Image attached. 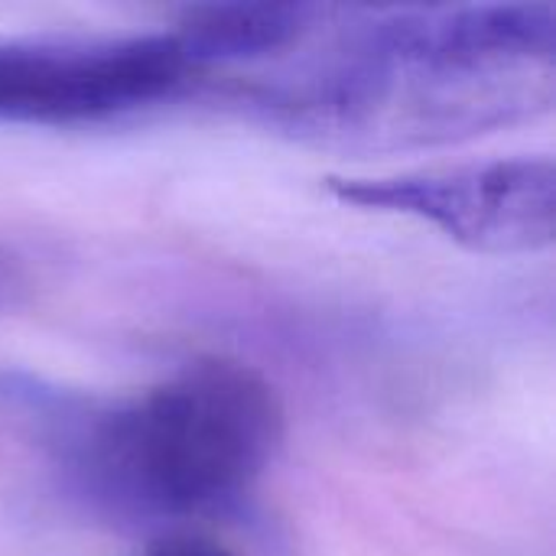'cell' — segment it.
<instances>
[{
	"label": "cell",
	"mask_w": 556,
	"mask_h": 556,
	"mask_svg": "<svg viewBox=\"0 0 556 556\" xmlns=\"http://www.w3.org/2000/svg\"><path fill=\"white\" fill-rule=\"evenodd\" d=\"M554 62L551 3L384 10L352 23L313 75L261 101L319 143H433L551 108Z\"/></svg>",
	"instance_id": "6da1fadb"
},
{
	"label": "cell",
	"mask_w": 556,
	"mask_h": 556,
	"mask_svg": "<svg viewBox=\"0 0 556 556\" xmlns=\"http://www.w3.org/2000/svg\"><path fill=\"white\" fill-rule=\"evenodd\" d=\"M46 424L72 479L121 515L189 518L244 495L283 440L270 381L228 358L189 362L124 401H85L39 384L0 388Z\"/></svg>",
	"instance_id": "7a4b0ae2"
},
{
	"label": "cell",
	"mask_w": 556,
	"mask_h": 556,
	"mask_svg": "<svg viewBox=\"0 0 556 556\" xmlns=\"http://www.w3.org/2000/svg\"><path fill=\"white\" fill-rule=\"evenodd\" d=\"M349 205L430 222L476 254H531L556 235V166L518 156L397 176H329Z\"/></svg>",
	"instance_id": "3957f363"
},
{
	"label": "cell",
	"mask_w": 556,
	"mask_h": 556,
	"mask_svg": "<svg viewBox=\"0 0 556 556\" xmlns=\"http://www.w3.org/2000/svg\"><path fill=\"white\" fill-rule=\"evenodd\" d=\"M195 68L173 33L0 42V121L75 124L169 98Z\"/></svg>",
	"instance_id": "277c9868"
},
{
	"label": "cell",
	"mask_w": 556,
	"mask_h": 556,
	"mask_svg": "<svg viewBox=\"0 0 556 556\" xmlns=\"http://www.w3.org/2000/svg\"><path fill=\"white\" fill-rule=\"evenodd\" d=\"M326 10L306 3H208L179 16V39L192 68L241 62L296 46Z\"/></svg>",
	"instance_id": "5b68a950"
},
{
	"label": "cell",
	"mask_w": 556,
	"mask_h": 556,
	"mask_svg": "<svg viewBox=\"0 0 556 556\" xmlns=\"http://www.w3.org/2000/svg\"><path fill=\"white\" fill-rule=\"evenodd\" d=\"M143 556H238L228 551L225 544L212 541V538H195V534H182V538H166L156 547H150Z\"/></svg>",
	"instance_id": "8992f818"
}]
</instances>
